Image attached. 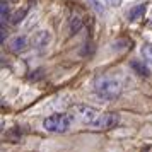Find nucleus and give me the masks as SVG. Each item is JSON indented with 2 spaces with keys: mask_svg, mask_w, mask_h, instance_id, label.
<instances>
[{
  "mask_svg": "<svg viewBox=\"0 0 152 152\" xmlns=\"http://www.w3.org/2000/svg\"><path fill=\"white\" fill-rule=\"evenodd\" d=\"M74 113L84 125H89V126H94V128H101V130L113 128L120 121L118 113H101L96 108L87 106V104H75L74 106Z\"/></svg>",
  "mask_w": 152,
  "mask_h": 152,
  "instance_id": "obj_1",
  "label": "nucleus"
},
{
  "mask_svg": "<svg viewBox=\"0 0 152 152\" xmlns=\"http://www.w3.org/2000/svg\"><path fill=\"white\" fill-rule=\"evenodd\" d=\"M92 91L96 92L97 97L111 101V99H116L121 94V84L118 82L115 77L110 75H97L92 82Z\"/></svg>",
  "mask_w": 152,
  "mask_h": 152,
  "instance_id": "obj_2",
  "label": "nucleus"
},
{
  "mask_svg": "<svg viewBox=\"0 0 152 152\" xmlns=\"http://www.w3.org/2000/svg\"><path fill=\"white\" fill-rule=\"evenodd\" d=\"M74 120H75V116L70 113H56V115L45 118L43 128L50 133H65L72 126Z\"/></svg>",
  "mask_w": 152,
  "mask_h": 152,
  "instance_id": "obj_3",
  "label": "nucleus"
},
{
  "mask_svg": "<svg viewBox=\"0 0 152 152\" xmlns=\"http://www.w3.org/2000/svg\"><path fill=\"white\" fill-rule=\"evenodd\" d=\"M50 41H51V34H50L48 31H38L33 34L31 38V45H33V48H36L38 51H45V50L48 48Z\"/></svg>",
  "mask_w": 152,
  "mask_h": 152,
  "instance_id": "obj_4",
  "label": "nucleus"
},
{
  "mask_svg": "<svg viewBox=\"0 0 152 152\" xmlns=\"http://www.w3.org/2000/svg\"><path fill=\"white\" fill-rule=\"evenodd\" d=\"M28 46H29V39L26 36H15L9 43V50L12 53H22V51L28 50Z\"/></svg>",
  "mask_w": 152,
  "mask_h": 152,
  "instance_id": "obj_5",
  "label": "nucleus"
},
{
  "mask_svg": "<svg viewBox=\"0 0 152 152\" xmlns=\"http://www.w3.org/2000/svg\"><path fill=\"white\" fill-rule=\"evenodd\" d=\"M144 14H145V4L135 5V7L128 12V21H138V19L144 17Z\"/></svg>",
  "mask_w": 152,
  "mask_h": 152,
  "instance_id": "obj_6",
  "label": "nucleus"
},
{
  "mask_svg": "<svg viewBox=\"0 0 152 152\" xmlns=\"http://www.w3.org/2000/svg\"><path fill=\"white\" fill-rule=\"evenodd\" d=\"M130 67L135 70V74H138V75H142V77L149 75V69H147V65H145L144 62H140V60H132Z\"/></svg>",
  "mask_w": 152,
  "mask_h": 152,
  "instance_id": "obj_7",
  "label": "nucleus"
},
{
  "mask_svg": "<svg viewBox=\"0 0 152 152\" xmlns=\"http://www.w3.org/2000/svg\"><path fill=\"white\" fill-rule=\"evenodd\" d=\"M140 53H142L144 62L149 63V65H152V43H145L144 46L140 48Z\"/></svg>",
  "mask_w": 152,
  "mask_h": 152,
  "instance_id": "obj_8",
  "label": "nucleus"
},
{
  "mask_svg": "<svg viewBox=\"0 0 152 152\" xmlns=\"http://www.w3.org/2000/svg\"><path fill=\"white\" fill-rule=\"evenodd\" d=\"M0 21H2V26H5V21L9 19V4L5 0H2V4H0Z\"/></svg>",
  "mask_w": 152,
  "mask_h": 152,
  "instance_id": "obj_9",
  "label": "nucleus"
},
{
  "mask_svg": "<svg viewBox=\"0 0 152 152\" xmlns=\"http://www.w3.org/2000/svg\"><path fill=\"white\" fill-rule=\"evenodd\" d=\"M80 28H82V19L77 17V15H74V17L70 19V33H72V34H74V33H79Z\"/></svg>",
  "mask_w": 152,
  "mask_h": 152,
  "instance_id": "obj_10",
  "label": "nucleus"
},
{
  "mask_svg": "<svg viewBox=\"0 0 152 152\" xmlns=\"http://www.w3.org/2000/svg\"><path fill=\"white\" fill-rule=\"evenodd\" d=\"M26 12H28V7H24L21 10V9H19V10H17V12H15L14 15H12V24H17V22H21L22 21V17H24V15H26Z\"/></svg>",
  "mask_w": 152,
  "mask_h": 152,
  "instance_id": "obj_11",
  "label": "nucleus"
},
{
  "mask_svg": "<svg viewBox=\"0 0 152 152\" xmlns=\"http://www.w3.org/2000/svg\"><path fill=\"white\" fill-rule=\"evenodd\" d=\"M91 5H92V9L96 10V12H99V14H104V5L103 2H99V0H89Z\"/></svg>",
  "mask_w": 152,
  "mask_h": 152,
  "instance_id": "obj_12",
  "label": "nucleus"
},
{
  "mask_svg": "<svg viewBox=\"0 0 152 152\" xmlns=\"http://www.w3.org/2000/svg\"><path fill=\"white\" fill-rule=\"evenodd\" d=\"M101 2H104V4L110 5V7H120V5H121V0H101Z\"/></svg>",
  "mask_w": 152,
  "mask_h": 152,
  "instance_id": "obj_13",
  "label": "nucleus"
},
{
  "mask_svg": "<svg viewBox=\"0 0 152 152\" xmlns=\"http://www.w3.org/2000/svg\"><path fill=\"white\" fill-rule=\"evenodd\" d=\"M142 152H152L151 147H145V149H142Z\"/></svg>",
  "mask_w": 152,
  "mask_h": 152,
  "instance_id": "obj_14",
  "label": "nucleus"
}]
</instances>
